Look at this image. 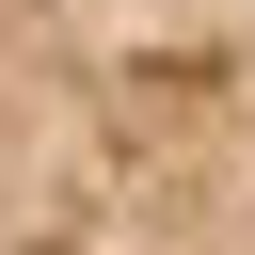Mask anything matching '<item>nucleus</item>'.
<instances>
[{"instance_id":"1","label":"nucleus","mask_w":255,"mask_h":255,"mask_svg":"<svg viewBox=\"0 0 255 255\" xmlns=\"http://www.w3.org/2000/svg\"><path fill=\"white\" fill-rule=\"evenodd\" d=\"M0 255H255V0H0Z\"/></svg>"}]
</instances>
